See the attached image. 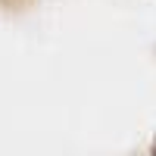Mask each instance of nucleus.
Instances as JSON below:
<instances>
[]
</instances>
